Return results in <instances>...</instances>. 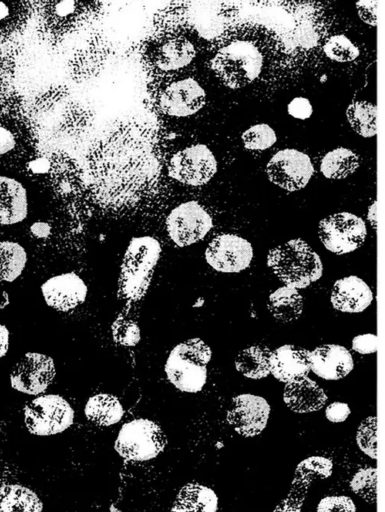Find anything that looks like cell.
<instances>
[{
    "label": "cell",
    "mask_w": 385,
    "mask_h": 512,
    "mask_svg": "<svg viewBox=\"0 0 385 512\" xmlns=\"http://www.w3.org/2000/svg\"><path fill=\"white\" fill-rule=\"evenodd\" d=\"M87 165L91 195L99 206L131 207L149 195L159 180L155 132L146 125H123L94 144Z\"/></svg>",
    "instance_id": "obj_1"
},
{
    "label": "cell",
    "mask_w": 385,
    "mask_h": 512,
    "mask_svg": "<svg viewBox=\"0 0 385 512\" xmlns=\"http://www.w3.org/2000/svg\"><path fill=\"white\" fill-rule=\"evenodd\" d=\"M211 68L217 78L231 89L253 83L266 64H276L277 37L256 22L236 24L212 44Z\"/></svg>",
    "instance_id": "obj_2"
},
{
    "label": "cell",
    "mask_w": 385,
    "mask_h": 512,
    "mask_svg": "<svg viewBox=\"0 0 385 512\" xmlns=\"http://www.w3.org/2000/svg\"><path fill=\"white\" fill-rule=\"evenodd\" d=\"M242 8L226 1H182L165 7L158 16L163 34L182 35L183 31L215 42L239 23Z\"/></svg>",
    "instance_id": "obj_3"
},
{
    "label": "cell",
    "mask_w": 385,
    "mask_h": 512,
    "mask_svg": "<svg viewBox=\"0 0 385 512\" xmlns=\"http://www.w3.org/2000/svg\"><path fill=\"white\" fill-rule=\"evenodd\" d=\"M314 2H298L293 27L277 37L276 64L297 65L306 61L326 41L328 25Z\"/></svg>",
    "instance_id": "obj_4"
},
{
    "label": "cell",
    "mask_w": 385,
    "mask_h": 512,
    "mask_svg": "<svg viewBox=\"0 0 385 512\" xmlns=\"http://www.w3.org/2000/svg\"><path fill=\"white\" fill-rule=\"evenodd\" d=\"M267 266L285 284L304 289L321 278L323 264L319 255L302 239H292L272 248Z\"/></svg>",
    "instance_id": "obj_5"
},
{
    "label": "cell",
    "mask_w": 385,
    "mask_h": 512,
    "mask_svg": "<svg viewBox=\"0 0 385 512\" xmlns=\"http://www.w3.org/2000/svg\"><path fill=\"white\" fill-rule=\"evenodd\" d=\"M161 246L151 236L134 237L123 257L118 279V295L127 301H137L146 294L154 269L159 261Z\"/></svg>",
    "instance_id": "obj_6"
},
{
    "label": "cell",
    "mask_w": 385,
    "mask_h": 512,
    "mask_svg": "<svg viewBox=\"0 0 385 512\" xmlns=\"http://www.w3.org/2000/svg\"><path fill=\"white\" fill-rule=\"evenodd\" d=\"M101 5V2L81 0L37 2L40 31L47 40L60 42L93 22Z\"/></svg>",
    "instance_id": "obj_7"
},
{
    "label": "cell",
    "mask_w": 385,
    "mask_h": 512,
    "mask_svg": "<svg viewBox=\"0 0 385 512\" xmlns=\"http://www.w3.org/2000/svg\"><path fill=\"white\" fill-rule=\"evenodd\" d=\"M210 347L200 338L188 339L176 345L168 355L165 373L178 390L196 393L207 380V364L211 360Z\"/></svg>",
    "instance_id": "obj_8"
},
{
    "label": "cell",
    "mask_w": 385,
    "mask_h": 512,
    "mask_svg": "<svg viewBox=\"0 0 385 512\" xmlns=\"http://www.w3.org/2000/svg\"><path fill=\"white\" fill-rule=\"evenodd\" d=\"M167 437L155 422L138 418L125 423L114 443L116 452L127 461H148L163 452Z\"/></svg>",
    "instance_id": "obj_9"
},
{
    "label": "cell",
    "mask_w": 385,
    "mask_h": 512,
    "mask_svg": "<svg viewBox=\"0 0 385 512\" xmlns=\"http://www.w3.org/2000/svg\"><path fill=\"white\" fill-rule=\"evenodd\" d=\"M74 421V411L61 396H39L24 407V422L31 434L49 436L68 429Z\"/></svg>",
    "instance_id": "obj_10"
},
{
    "label": "cell",
    "mask_w": 385,
    "mask_h": 512,
    "mask_svg": "<svg viewBox=\"0 0 385 512\" xmlns=\"http://www.w3.org/2000/svg\"><path fill=\"white\" fill-rule=\"evenodd\" d=\"M367 235L363 219L349 212L329 215L318 224V236L324 247L337 255L358 249Z\"/></svg>",
    "instance_id": "obj_11"
},
{
    "label": "cell",
    "mask_w": 385,
    "mask_h": 512,
    "mask_svg": "<svg viewBox=\"0 0 385 512\" xmlns=\"http://www.w3.org/2000/svg\"><path fill=\"white\" fill-rule=\"evenodd\" d=\"M212 226L210 214L194 200L181 203L166 218L168 235L179 247L189 246L202 240Z\"/></svg>",
    "instance_id": "obj_12"
},
{
    "label": "cell",
    "mask_w": 385,
    "mask_h": 512,
    "mask_svg": "<svg viewBox=\"0 0 385 512\" xmlns=\"http://www.w3.org/2000/svg\"><path fill=\"white\" fill-rule=\"evenodd\" d=\"M216 171V158L204 144L191 145L176 152L168 166L169 175L173 179L190 186L208 183Z\"/></svg>",
    "instance_id": "obj_13"
},
{
    "label": "cell",
    "mask_w": 385,
    "mask_h": 512,
    "mask_svg": "<svg viewBox=\"0 0 385 512\" xmlns=\"http://www.w3.org/2000/svg\"><path fill=\"white\" fill-rule=\"evenodd\" d=\"M269 180L287 191L303 189L314 174L310 157L296 149H283L275 153L266 166Z\"/></svg>",
    "instance_id": "obj_14"
},
{
    "label": "cell",
    "mask_w": 385,
    "mask_h": 512,
    "mask_svg": "<svg viewBox=\"0 0 385 512\" xmlns=\"http://www.w3.org/2000/svg\"><path fill=\"white\" fill-rule=\"evenodd\" d=\"M55 374V364L51 357L28 352L12 368L10 383L19 392L38 395L48 388Z\"/></svg>",
    "instance_id": "obj_15"
},
{
    "label": "cell",
    "mask_w": 385,
    "mask_h": 512,
    "mask_svg": "<svg viewBox=\"0 0 385 512\" xmlns=\"http://www.w3.org/2000/svg\"><path fill=\"white\" fill-rule=\"evenodd\" d=\"M253 258L251 243L235 234H221L207 246L205 259L216 271L238 273L249 267Z\"/></svg>",
    "instance_id": "obj_16"
},
{
    "label": "cell",
    "mask_w": 385,
    "mask_h": 512,
    "mask_svg": "<svg viewBox=\"0 0 385 512\" xmlns=\"http://www.w3.org/2000/svg\"><path fill=\"white\" fill-rule=\"evenodd\" d=\"M270 411V405L263 397L240 394L232 399L226 420L239 435L255 437L266 428Z\"/></svg>",
    "instance_id": "obj_17"
},
{
    "label": "cell",
    "mask_w": 385,
    "mask_h": 512,
    "mask_svg": "<svg viewBox=\"0 0 385 512\" xmlns=\"http://www.w3.org/2000/svg\"><path fill=\"white\" fill-rule=\"evenodd\" d=\"M206 102L202 86L193 78L171 82L160 93V110L169 116L186 117L197 113Z\"/></svg>",
    "instance_id": "obj_18"
},
{
    "label": "cell",
    "mask_w": 385,
    "mask_h": 512,
    "mask_svg": "<svg viewBox=\"0 0 385 512\" xmlns=\"http://www.w3.org/2000/svg\"><path fill=\"white\" fill-rule=\"evenodd\" d=\"M333 463L323 456H309L296 467L294 477L287 496L277 507L301 510L309 487L315 479H326L332 475Z\"/></svg>",
    "instance_id": "obj_19"
},
{
    "label": "cell",
    "mask_w": 385,
    "mask_h": 512,
    "mask_svg": "<svg viewBox=\"0 0 385 512\" xmlns=\"http://www.w3.org/2000/svg\"><path fill=\"white\" fill-rule=\"evenodd\" d=\"M196 55L194 45L183 35L162 34L149 51L151 65L163 73H172L188 66Z\"/></svg>",
    "instance_id": "obj_20"
},
{
    "label": "cell",
    "mask_w": 385,
    "mask_h": 512,
    "mask_svg": "<svg viewBox=\"0 0 385 512\" xmlns=\"http://www.w3.org/2000/svg\"><path fill=\"white\" fill-rule=\"evenodd\" d=\"M46 161L51 186L60 198L71 200L84 192L83 171L74 158L57 151Z\"/></svg>",
    "instance_id": "obj_21"
},
{
    "label": "cell",
    "mask_w": 385,
    "mask_h": 512,
    "mask_svg": "<svg viewBox=\"0 0 385 512\" xmlns=\"http://www.w3.org/2000/svg\"><path fill=\"white\" fill-rule=\"evenodd\" d=\"M41 291L47 305L62 312L76 308L87 296L85 282L74 272L49 278L42 284Z\"/></svg>",
    "instance_id": "obj_22"
},
{
    "label": "cell",
    "mask_w": 385,
    "mask_h": 512,
    "mask_svg": "<svg viewBox=\"0 0 385 512\" xmlns=\"http://www.w3.org/2000/svg\"><path fill=\"white\" fill-rule=\"evenodd\" d=\"M310 371L325 380H339L354 368V360L344 346L324 344L309 350Z\"/></svg>",
    "instance_id": "obj_23"
},
{
    "label": "cell",
    "mask_w": 385,
    "mask_h": 512,
    "mask_svg": "<svg viewBox=\"0 0 385 512\" xmlns=\"http://www.w3.org/2000/svg\"><path fill=\"white\" fill-rule=\"evenodd\" d=\"M309 350L295 345H283L271 351L270 373L285 384L307 377L310 372Z\"/></svg>",
    "instance_id": "obj_24"
},
{
    "label": "cell",
    "mask_w": 385,
    "mask_h": 512,
    "mask_svg": "<svg viewBox=\"0 0 385 512\" xmlns=\"http://www.w3.org/2000/svg\"><path fill=\"white\" fill-rule=\"evenodd\" d=\"M372 300L371 288L355 275L336 280L331 290V304L333 308L341 312H362L370 306Z\"/></svg>",
    "instance_id": "obj_25"
},
{
    "label": "cell",
    "mask_w": 385,
    "mask_h": 512,
    "mask_svg": "<svg viewBox=\"0 0 385 512\" xmlns=\"http://www.w3.org/2000/svg\"><path fill=\"white\" fill-rule=\"evenodd\" d=\"M327 399L324 390L308 377L287 383L283 391V400L286 406L299 414L322 409Z\"/></svg>",
    "instance_id": "obj_26"
},
{
    "label": "cell",
    "mask_w": 385,
    "mask_h": 512,
    "mask_svg": "<svg viewBox=\"0 0 385 512\" xmlns=\"http://www.w3.org/2000/svg\"><path fill=\"white\" fill-rule=\"evenodd\" d=\"M27 213V193L23 185L13 178L0 176V224L19 223Z\"/></svg>",
    "instance_id": "obj_27"
},
{
    "label": "cell",
    "mask_w": 385,
    "mask_h": 512,
    "mask_svg": "<svg viewBox=\"0 0 385 512\" xmlns=\"http://www.w3.org/2000/svg\"><path fill=\"white\" fill-rule=\"evenodd\" d=\"M218 503L213 489L198 483H187L177 493L171 512H217Z\"/></svg>",
    "instance_id": "obj_28"
},
{
    "label": "cell",
    "mask_w": 385,
    "mask_h": 512,
    "mask_svg": "<svg viewBox=\"0 0 385 512\" xmlns=\"http://www.w3.org/2000/svg\"><path fill=\"white\" fill-rule=\"evenodd\" d=\"M267 308L277 320L288 323L297 320L303 310V297L299 291L282 286L269 295Z\"/></svg>",
    "instance_id": "obj_29"
},
{
    "label": "cell",
    "mask_w": 385,
    "mask_h": 512,
    "mask_svg": "<svg viewBox=\"0 0 385 512\" xmlns=\"http://www.w3.org/2000/svg\"><path fill=\"white\" fill-rule=\"evenodd\" d=\"M84 412L86 418L95 425L111 426L121 420L124 409L117 397L100 393L88 399Z\"/></svg>",
    "instance_id": "obj_30"
},
{
    "label": "cell",
    "mask_w": 385,
    "mask_h": 512,
    "mask_svg": "<svg viewBox=\"0 0 385 512\" xmlns=\"http://www.w3.org/2000/svg\"><path fill=\"white\" fill-rule=\"evenodd\" d=\"M43 504L31 489L19 484L0 487V512H42Z\"/></svg>",
    "instance_id": "obj_31"
},
{
    "label": "cell",
    "mask_w": 385,
    "mask_h": 512,
    "mask_svg": "<svg viewBox=\"0 0 385 512\" xmlns=\"http://www.w3.org/2000/svg\"><path fill=\"white\" fill-rule=\"evenodd\" d=\"M268 347L254 345L241 350L235 358V368L250 379H262L270 374Z\"/></svg>",
    "instance_id": "obj_32"
},
{
    "label": "cell",
    "mask_w": 385,
    "mask_h": 512,
    "mask_svg": "<svg viewBox=\"0 0 385 512\" xmlns=\"http://www.w3.org/2000/svg\"><path fill=\"white\" fill-rule=\"evenodd\" d=\"M359 165V157L355 152L339 147L324 155L320 170L328 179H344L353 174Z\"/></svg>",
    "instance_id": "obj_33"
},
{
    "label": "cell",
    "mask_w": 385,
    "mask_h": 512,
    "mask_svg": "<svg viewBox=\"0 0 385 512\" xmlns=\"http://www.w3.org/2000/svg\"><path fill=\"white\" fill-rule=\"evenodd\" d=\"M27 253L16 242L0 241V282H13L25 268Z\"/></svg>",
    "instance_id": "obj_34"
},
{
    "label": "cell",
    "mask_w": 385,
    "mask_h": 512,
    "mask_svg": "<svg viewBox=\"0 0 385 512\" xmlns=\"http://www.w3.org/2000/svg\"><path fill=\"white\" fill-rule=\"evenodd\" d=\"M347 120L352 129L362 137L370 138L375 136L376 128V107L367 101H354L346 110Z\"/></svg>",
    "instance_id": "obj_35"
},
{
    "label": "cell",
    "mask_w": 385,
    "mask_h": 512,
    "mask_svg": "<svg viewBox=\"0 0 385 512\" xmlns=\"http://www.w3.org/2000/svg\"><path fill=\"white\" fill-rule=\"evenodd\" d=\"M322 51L329 59L340 63L351 62L360 54L358 47L344 35L328 37Z\"/></svg>",
    "instance_id": "obj_36"
},
{
    "label": "cell",
    "mask_w": 385,
    "mask_h": 512,
    "mask_svg": "<svg viewBox=\"0 0 385 512\" xmlns=\"http://www.w3.org/2000/svg\"><path fill=\"white\" fill-rule=\"evenodd\" d=\"M350 489L365 502L375 504L377 501V469L367 467L359 469L350 480Z\"/></svg>",
    "instance_id": "obj_37"
},
{
    "label": "cell",
    "mask_w": 385,
    "mask_h": 512,
    "mask_svg": "<svg viewBox=\"0 0 385 512\" xmlns=\"http://www.w3.org/2000/svg\"><path fill=\"white\" fill-rule=\"evenodd\" d=\"M243 145L248 150H265L273 146L277 136L268 124H256L245 130L241 136Z\"/></svg>",
    "instance_id": "obj_38"
},
{
    "label": "cell",
    "mask_w": 385,
    "mask_h": 512,
    "mask_svg": "<svg viewBox=\"0 0 385 512\" xmlns=\"http://www.w3.org/2000/svg\"><path fill=\"white\" fill-rule=\"evenodd\" d=\"M359 449L371 459H377V418L369 416L359 425L356 433Z\"/></svg>",
    "instance_id": "obj_39"
},
{
    "label": "cell",
    "mask_w": 385,
    "mask_h": 512,
    "mask_svg": "<svg viewBox=\"0 0 385 512\" xmlns=\"http://www.w3.org/2000/svg\"><path fill=\"white\" fill-rule=\"evenodd\" d=\"M112 336L116 343L134 346L140 341V329L136 322L118 316L112 324Z\"/></svg>",
    "instance_id": "obj_40"
},
{
    "label": "cell",
    "mask_w": 385,
    "mask_h": 512,
    "mask_svg": "<svg viewBox=\"0 0 385 512\" xmlns=\"http://www.w3.org/2000/svg\"><path fill=\"white\" fill-rule=\"evenodd\" d=\"M316 512H356V505L348 496H326L319 501Z\"/></svg>",
    "instance_id": "obj_41"
},
{
    "label": "cell",
    "mask_w": 385,
    "mask_h": 512,
    "mask_svg": "<svg viewBox=\"0 0 385 512\" xmlns=\"http://www.w3.org/2000/svg\"><path fill=\"white\" fill-rule=\"evenodd\" d=\"M288 114L300 120L308 119L313 112L310 101L305 97H295L287 106Z\"/></svg>",
    "instance_id": "obj_42"
},
{
    "label": "cell",
    "mask_w": 385,
    "mask_h": 512,
    "mask_svg": "<svg viewBox=\"0 0 385 512\" xmlns=\"http://www.w3.org/2000/svg\"><path fill=\"white\" fill-rule=\"evenodd\" d=\"M352 349L359 354H371L377 351V336L372 333L357 335L352 339Z\"/></svg>",
    "instance_id": "obj_43"
},
{
    "label": "cell",
    "mask_w": 385,
    "mask_h": 512,
    "mask_svg": "<svg viewBox=\"0 0 385 512\" xmlns=\"http://www.w3.org/2000/svg\"><path fill=\"white\" fill-rule=\"evenodd\" d=\"M379 1H360L356 3L359 17L366 24L377 25V12Z\"/></svg>",
    "instance_id": "obj_44"
},
{
    "label": "cell",
    "mask_w": 385,
    "mask_h": 512,
    "mask_svg": "<svg viewBox=\"0 0 385 512\" xmlns=\"http://www.w3.org/2000/svg\"><path fill=\"white\" fill-rule=\"evenodd\" d=\"M351 410L347 403L333 402L325 409V416L327 420L333 423L344 422L350 415Z\"/></svg>",
    "instance_id": "obj_45"
},
{
    "label": "cell",
    "mask_w": 385,
    "mask_h": 512,
    "mask_svg": "<svg viewBox=\"0 0 385 512\" xmlns=\"http://www.w3.org/2000/svg\"><path fill=\"white\" fill-rule=\"evenodd\" d=\"M15 146L13 134L6 128L0 126V155L11 151Z\"/></svg>",
    "instance_id": "obj_46"
},
{
    "label": "cell",
    "mask_w": 385,
    "mask_h": 512,
    "mask_svg": "<svg viewBox=\"0 0 385 512\" xmlns=\"http://www.w3.org/2000/svg\"><path fill=\"white\" fill-rule=\"evenodd\" d=\"M9 348V331L3 324H0V358L6 355Z\"/></svg>",
    "instance_id": "obj_47"
},
{
    "label": "cell",
    "mask_w": 385,
    "mask_h": 512,
    "mask_svg": "<svg viewBox=\"0 0 385 512\" xmlns=\"http://www.w3.org/2000/svg\"><path fill=\"white\" fill-rule=\"evenodd\" d=\"M368 219L373 228L376 227V202H373L368 211Z\"/></svg>",
    "instance_id": "obj_48"
}]
</instances>
